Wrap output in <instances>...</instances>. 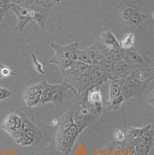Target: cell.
I'll list each match as a JSON object with an SVG mask.
<instances>
[{"label":"cell","mask_w":154,"mask_h":155,"mask_svg":"<svg viewBox=\"0 0 154 155\" xmlns=\"http://www.w3.org/2000/svg\"><path fill=\"white\" fill-rule=\"evenodd\" d=\"M61 72L63 75L64 83L67 84L69 89L77 82L81 76L71 67L65 70H61Z\"/></svg>","instance_id":"obj_17"},{"label":"cell","mask_w":154,"mask_h":155,"mask_svg":"<svg viewBox=\"0 0 154 155\" xmlns=\"http://www.w3.org/2000/svg\"><path fill=\"white\" fill-rule=\"evenodd\" d=\"M119 43L121 48L124 51H127L133 48L135 44V34L132 32L126 33Z\"/></svg>","instance_id":"obj_20"},{"label":"cell","mask_w":154,"mask_h":155,"mask_svg":"<svg viewBox=\"0 0 154 155\" xmlns=\"http://www.w3.org/2000/svg\"><path fill=\"white\" fill-rule=\"evenodd\" d=\"M11 91L0 86V101L5 100L11 97Z\"/></svg>","instance_id":"obj_36"},{"label":"cell","mask_w":154,"mask_h":155,"mask_svg":"<svg viewBox=\"0 0 154 155\" xmlns=\"http://www.w3.org/2000/svg\"><path fill=\"white\" fill-rule=\"evenodd\" d=\"M125 101L124 97L121 95L118 97H116L112 100H108L106 101V104L107 107V110L110 109L111 110H118L123 103Z\"/></svg>","instance_id":"obj_25"},{"label":"cell","mask_w":154,"mask_h":155,"mask_svg":"<svg viewBox=\"0 0 154 155\" xmlns=\"http://www.w3.org/2000/svg\"><path fill=\"white\" fill-rule=\"evenodd\" d=\"M1 128L16 141L21 136L23 131L21 116L16 113L9 114L1 124Z\"/></svg>","instance_id":"obj_3"},{"label":"cell","mask_w":154,"mask_h":155,"mask_svg":"<svg viewBox=\"0 0 154 155\" xmlns=\"http://www.w3.org/2000/svg\"><path fill=\"white\" fill-rule=\"evenodd\" d=\"M147 18L148 15L141 13L135 9L127 24L130 27L133 28H141L144 27L145 20Z\"/></svg>","instance_id":"obj_16"},{"label":"cell","mask_w":154,"mask_h":155,"mask_svg":"<svg viewBox=\"0 0 154 155\" xmlns=\"http://www.w3.org/2000/svg\"><path fill=\"white\" fill-rule=\"evenodd\" d=\"M126 79L127 80L130 89L131 91L132 97L141 98L142 93L143 92L144 90L147 87L148 84H146V83H143V82L135 80L134 78H133L129 75V73L128 76L126 77Z\"/></svg>","instance_id":"obj_13"},{"label":"cell","mask_w":154,"mask_h":155,"mask_svg":"<svg viewBox=\"0 0 154 155\" xmlns=\"http://www.w3.org/2000/svg\"><path fill=\"white\" fill-rule=\"evenodd\" d=\"M83 130L75 124L73 123L65 131H57L56 141L61 151L65 155L69 154L78 136Z\"/></svg>","instance_id":"obj_2"},{"label":"cell","mask_w":154,"mask_h":155,"mask_svg":"<svg viewBox=\"0 0 154 155\" xmlns=\"http://www.w3.org/2000/svg\"><path fill=\"white\" fill-rule=\"evenodd\" d=\"M77 60L87 64L94 65L91 61L86 51L84 49H78L77 53Z\"/></svg>","instance_id":"obj_29"},{"label":"cell","mask_w":154,"mask_h":155,"mask_svg":"<svg viewBox=\"0 0 154 155\" xmlns=\"http://www.w3.org/2000/svg\"><path fill=\"white\" fill-rule=\"evenodd\" d=\"M122 59L118 56H116L114 54H112L111 53H106L103 56L102 58L103 61H104L106 62L112 63V64H116L118 61L122 60Z\"/></svg>","instance_id":"obj_32"},{"label":"cell","mask_w":154,"mask_h":155,"mask_svg":"<svg viewBox=\"0 0 154 155\" xmlns=\"http://www.w3.org/2000/svg\"><path fill=\"white\" fill-rule=\"evenodd\" d=\"M10 10L12 11L17 16L18 24L15 27V29L20 32H22L26 26L32 20L28 11L14 3L13 1H11L10 4Z\"/></svg>","instance_id":"obj_7"},{"label":"cell","mask_w":154,"mask_h":155,"mask_svg":"<svg viewBox=\"0 0 154 155\" xmlns=\"http://www.w3.org/2000/svg\"><path fill=\"white\" fill-rule=\"evenodd\" d=\"M87 74L92 87L99 86L109 81V73L103 70L98 65H92Z\"/></svg>","instance_id":"obj_8"},{"label":"cell","mask_w":154,"mask_h":155,"mask_svg":"<svg viewBox=\"0 0 154 155\" xmlns=\"http://www.w3.org/2000/svg\"><path fill=\"white\" fill-rule=\"evenodd\" d=\"M110 93L109 100H112L121 95L120 86L117 80H110Z\"/></svg>","instance_id":"obj_24"},{"label":"cell","mask_w":154,"mask_h":155,"mask_svg":"<svg viewBox=\"0 0 154 155\" xmlns=\"http://www.w3.org/2000/svg\"><path fill=\"white\" fill-rule=\"evenodd\" d=\"M152 127L151 124H148L143 127H130L128 130L127 136L130 140H139L148 130Z\"/></svg>","instance_id":"obj_18"},{"label":"cell","mask_w":154,"mask_h":155,"mask_svg":"<svg viewBox=\"0 0 154 155\" xmlns=\"http://www.w3.org/2000/svg\"><path fill=\"white\" fill-rule=\"evenodd\" d=\"M41 87H42V82H40L38 84L27 87L24 91L23 94H30V95L38 94L40 93Z\"/></svg>","instance_id":"obj_30"},{"label":"cell","mask_w":154,"mask_h":155,"mask_svg":"<svg viewBox=\"0 0 154 155\" xmlns=\"http://www.w3.org/2000/svg\"><path fill=\"white\" fill-rule=\"evenodd\" d=\"M27 10L32 20L35 21L41 28L45 29L48 16L51 11L44 8L35 7V5L31 9Z\"/></svg>","instance_id":"obj_10"},{"label":"cell","mask_w":154,"mask_h":155,"mask_svg":"<svg viewBox=\"0 0 154 155\" xmlns=\"http://www.w3.org/2000/svg\"><path fill=\"white\" fill-rule=\"evenodd\" d=\"M135 9V8L133 7H128L124 8L122 10V12H121V17H122V20L128 23L129 19Z\"/></svg>","instance_id":"obj_33"},{"label":"cell","mask_w":154,"mask_h":155,"mask_svg":"<svg viewBox=\"0 0 154 155\" xmlns=\"http://www.w3.org/2000/svg\"><path fill=\"white\" fill-rule=\"evenodd\" d=\"M48 63L49 64L56 65L61 71L70 68L73 61L66 58L60 53L55 51L54 56L49 60Z\"/></svg>","instance_id":"obj_14"},{"label":"cell","mask_w":154,"mask_h":155,"mask_svg":"<svg viewBox=\"0 0 154 155\" xmlns=\"http://www.w3.org/2000/svg\"><path fill=\"white\" fill-rule=\"evenodd\" d=\"M42 82V87L41 91L42 93L53 94L57 89L59 86V84H49L46 80H43Z\"/></svg>","instance_id":"obj_27"},{"label":"cell","mask_w":154,"mask_h":155,"mask_svg":"<svg viewBox=\"0 0 154 155\" xmlns=\"http://www.w3.org/2000/svg\"><path fill=\"white\" fill-rule=\"evenodd\" d=\"M154 130L152 127L146 132L139 139V141L146 146L149 150L152 148L154 143Z\"/></svg>","instance_id":"obj_21"},{"label":"cell","mask_w":154,"mask_h":155,"mask_svg":"<svg viewBox=\"0 0 154 155\" xmlns=\"http://www.w3.org/2000/svg\"><path fill=\"white\" fill-rule=\"evenodd\" d=\"M84 49L86 51L93 64H98V62L102 60L104 54L100 51H99L98 49L96 48V46L94 44L85 47Z\"/></svg>","instance_id":"obj_19"},{"label":"cell","mask_w":154,"mask_h":155,"mask_svg":"<svg viewBox=\"0 0 154 155\" xmlns=\"http://www.w3.org/2000/svg\"><path fill=\"white\" fill-rule=\"evenodd\" d=\"M129 75L137 81L149 84L154 80V68L149 66L131 70L129 72Z\"/></svg>","instance_id":"obj_11"},{"label":"cell","mask_w":154,"mask_h":155,"mask_svg":"<svg viewBox=\"0 0 154 155\" xmlns=\"http://www.w3.org/2000/svg\"><path fill=\"white\" fill-rule=\"evenodd\" d=\"M115 64H112V63H110L106 62L104 61H103L102 60H101V61H99L98 63V65L101 67L103 70H104L106 72H107L108 73H109L110 71L112 70L113 66Z\"/></svg>","instance_id":"obj_35"},{"label":"cell","mask_w":154,"mask_h":155,"mask_svg":"<svg viewBox=\"0 0 154 155\" xmlns=\"http://www.w3.org/2000/svg\"><path fill=\"white\" fill-rule=\"evenodd\" d=\"M114 137L117 142H122L126 140V135L121 130L116 129L114 131Z\"/></svg>","instance_id":"obj_37"},{"label":"cell","mask_w":154,"mask_h":155,"mask_svg":"<svg viewBox=\"0 0 154 155\" xmlns=\"http://www.w3.org/2000/svg\"><path fill=\"white\" fill-rule=\"evenodd\" d=\"M68 89H69V86L64 82L59 84L58 89L53 94L50 103L54 104L57 108L61 107L63 105L65 95Z\"/></svg>","instance_id":"obj_15"},{"label":"cell","mask_w":154,"mask_h":155,"mask_svg":"<svg viewBox=\"0 0 154 155\" xmlns=\"http://www.w3.org/2000/svg\"><path fill=\"white\" fill-rule=\"evenodd\" d=\"M87 104L93 115L101 112L102 107L103 97L99 90V86H96L91 87L86 94Z\"/></svg>","instance_id":"obj_5"},{"label":"cell","mask_w":154,"mask_h":155,"mask_svg":"<svg viewBox=\"0 0 154 155\" xmlns=\"http://www.w3.org/2000/svg\"><path fill=\"white\" fill-rule=\"evenodd\" d=\"M50 46L54 52L60 53L65 57L73 61L77 60V53L79 46L78 42H73L64 46L52 43Z\"/></svg>","instance_id":"obj_9"},{"label":"cell","mask_w":154,"mask_h":155,"mask_svg":"<svg viewBox=\"0 0 154 155\" xmlns=\"http://www.w3.org/2000/svg\"><path fill=\"white\" fill-rule=\"evenodd\" d=\"M123 60L128 64L131 70L150 66L148 57L137 49L132 48L125 51Z\"/></svg>","instance_id":"obj_4"},{"label":"cell","mask_w":154,"mask_h":155,"mask_svg":"<svg viewBox=\"0 0 154 155\" xmlns=\"http://www.w3.org/2000/svg\"><path fill=\"white\" fill-rule=\"evenodd\" d=\"M93 44L104 55L111 53L124 59L125 51L121 48L119 41L111 31H105L98 34Z\"/></svg>","instance_id":"obj_1"},{"label":"cell","mask_w":154,"mask_h":155,"mask_svg":"<svg viewBox=\"0 0 154 155\" xmlns=\"http://www.w3.org/2000/svg\"><path fill=\"white\" fill-rule=\"evenodd\" d=\"M92 65L87 64L80 62L78 60L74 61L71 65V68L77 72L79 75H82L84 74H87L90 70Z\"/></svg>","instance_id":"obj_23"},{"label":"cell","mask_w":154,"mask_h":155,"mask_svg":"<svg viewBox=\"0 0 154 155\" xmlns=\"http://www.w3.org/2000/svg\"><path fill=\"white\" fill-rule=\"evenodd\" d=\"M39 96L40 94L35 95L23 94V99L28 107L32 108L38 105Z\"/></svg>","instance_id":"obj_26"},{"label":"cell","mask_w":154,"mask_h":155,"mask_svg":"<svg viewBox=\"0 0 154 155\" xmlns=\"http://www.w3.org/2000/svg\"><path fill=\"white\" fill-rule=\"evenodd\" d=\"M20 116L22 120V126H23V131H26L27 130L30 129L35 126L34 124L29 119V118L24 115V114H21Z\"/></svg>","instance_id":"obj_31"},{"label":"cell","mask_w":154,"mask_h":155,"mask_svg":"<svg viewBox=\"0 0 154 155\" xmlns=\"http://www.w3.org/2000/svg\"><path fill=\"white\" fill-rule=\"evenodd\" d=\"M1 64H0V70H1ZM2 75H1V71H0V79H2Z\"/></svg>","instance_id":"obj_38"},{"label":"cell","mask_w":154,"mask_h":155,"mask_svg":"<svg viewBox=\"0 0 154 155\" xmlns=\"http://www.w3.org/2000/svg\"><path fill=\"white\" fill-rule=\"evenodd\" d=\"M120 84V90H121V95L125 100H127L130 97H132L131 94V91L130 89L128 83L127 82V80L126 78H121L120 79L117 80Z\"/></svg>","instance_id":"obj_22"},{"label":"cell","mask_w":154,"mask_h":155,"mask_svg":"<svg viewBox=\"0 0 154 155\" xmlns=\"http://www.w3.org/2000/svg\"><path fill=\"white\" fill-rule=\"evenodd\" d=\"M131 70L128 64L122 60L114 65L112 70L109 73L110 80H118L126 78Z\"/></svg>","instance_id":"obj_12"},{"label":"cell","mask_w":154,"mask_h":155,"mask_svg":"<svg viewBox=\"0 0 154 155\" xmlns=\"http://www.w3.org/2000/svg\"><path fill=\"white\" fill-rule=\"evenodd\" d=\"M137 155H148L149 153L150 150L144 146L143 143L138 141L137 144H136Z\"/></svg>","instance_id":"obj_34"},{"label":"cell","mask_w":154,"mask_h":155,"mask_svg":"<svg viewBox=\"0 0 154 155\" xmlns=\"http://www.w3.org/2000/svg\"><path fill=\"white\" fill-rule=\"evenodd\" d=\"M42 137L41 131L35 126L30 129L23 131L21 136L15 142L22 147L35 146L40 142Z\"/></svg>","instance_id":"obj_6"},{"label":"cell","mask_w":154,"mask_h":155,"mask_svg":"<svg viewBox=\"0 0 154 155\" xmlns=\"http://www.w3.org/2000/svg\"><path fill=\"white\" fill-rule=\"evenodd\" d=\"M31 58L32 60L33 66L35 71L40 74H42V75L45 74V72L43 68V65L39 61L38 59L37 58L35 54L32 52H31Z\"/></svg>","instance_id":"obj_28"}]
</instances>
